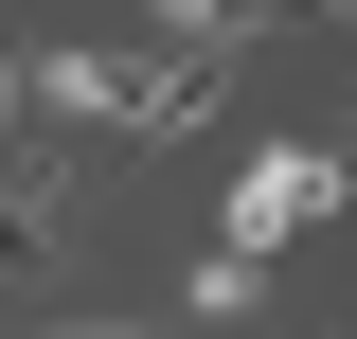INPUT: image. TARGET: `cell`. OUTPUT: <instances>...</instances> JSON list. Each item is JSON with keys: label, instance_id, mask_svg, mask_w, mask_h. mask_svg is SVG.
Listing matches in <instances>:
<instances>
[{"label": "cell", "instance_id": "52a82bcc", "mask_svg": "<svg viewBox=\"0 0 357 339\" xmlns=\"http://www.w3.org/2000/svg\"><path fill=\"white\" fill-rule=\"evenodd\" d=\"M54 339H143V322H54Z\"/></svg>", "mask_w": 357, "mask_h": 339}, {"label": "cell", "instance_id": "3957f363", "mask_svg": "<svg viewBox=\"0 0 357 339\" xmlns=\"http://www.w3.org/2000/svg\"><path fill=\"white\" fill-rule=\"evenodd\" d=\"M215 107H232V54H143L126 72V143H197Z\"/></svg>", "mask_w": 357, "mask_h": 339}, {"label": "cell", "instance_id": "8992f818", "mask_svg": "<svg viewBox=\"0 0 357 339\" xmlns=\"http://www.w3.org/2000/svg\"><path fill=\"white\" fill-rule=\"evenodd\" d=\"M178 303H197V339H250V303H268V268H250V250H197V286H178Z\"/></svg>", "mask_w": 357, "mask_h": 339}, {"label": "cell", "instance_id": "277c9868", "mask_svg": "<svg viewBox=\"0 0 357 339\" xmlns=\"http://www.w3.org/2000/svg\"><path fill=\"white\" fill-rule=\"evenodd\" d=\"M36 72V107H72V126H126V72L143 54H18Z\"/></svg>", "mask_w": 357, "mask_h": 339}, {"label": "cell", "instance_id": "5b68a950", "mask_svg": "<svg viewBox=\"0 0 357 339\" xmlns=\"http://www.w3.org/2000/svg\"><path fill=\"white\" fill-rule=\"evenodd\" d=\"M143 18H161V54H268L286 0H143Z\"/></svg>", "mask_w": 357, "mask_h": 339}, {"label": "cell", "instance_id": "7a4b0ae2", "mask_svg": "<svg viewBox=\"0 0 357 339\" xmlns=\"http://www.w3.org/2000/svg\"><path fill=\"white\" fill-rule=\"evenodd\" d=\"M72 197H89V179L54 161V143H0V250H18V268L72 250Z\"/></svg>", "mask_w": 357, "mask_h": 339}, {"label": "cell", "instance_id": "6da1fadb", "mask_svg": "<svg viewBox=\"0 0 357 339\" xmlns=\"http://www.w3.org/2000/svg\"><path fill=\"white\" fill-rule=\"evenodd\" d=\"M321 214H357V143H250L232 161V197H215V250H304Z\"/></svg>", "mask_w": 357, "mask_h": 339}, {"label": "cell", "instance_id": "9c48e42d", "mask_svg": "<svg viewBox=\"0 0 357 339\" xmlns=\"http://www.w3.org/2000/svg\"><path fill=\"white\" fill-rule=\"evenodd\" d=\"M321 339H357V322H321Z\"/></svg>", "mask_w": 357, "mask_h": 339}, {"label": "cell", "instance_id": "ba28073f", "mask_svg": "<svg viewBox=\"0 0 357 339\" xmlns=\"http://www.w3.org/2000/svg\"><path fill=\"white\" fill-rule=\"evenodd\" d=\"M321 18H357V0H321Z\"/></svg>", "mask_w": 357, "mask_h": 339}]
</instances>
